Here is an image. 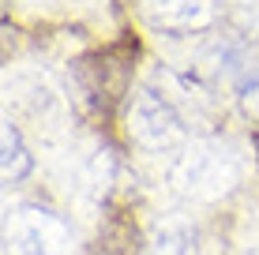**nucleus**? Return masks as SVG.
<instances>
[{
    "mask_svg": "<svg viewBox=\"0 0 259 255\" xmlns=\"http://www.w3.org/2000/svg\"><path fill=\"white\" fill-rule=\"evenodd\" d=\"M8 101H12L15 117L34 124L38 131H57L64 124V101H60L57 86L38 72L8 75Z\"/></svg>",
    "mask_w": 259,
    "mask_h": 255,
    "instance_id": "obj_4",
    "label": "nucleus"
},
{
    "mask_svg": "<svg viewBox=\"0 0 259 255\" xmlns=\"http://www.w3.org/2000/svg\"><path fill=\"white\" fill-rule=\"evenodd\" d=\"M169 180L177 191L192 199H218L237 188L240 180V162L233 150L218 143H192L169 165Z\"/></svg>",
    "mask_w": 259,
    "mask_h": 255,
    "instance_id": "obj_1",
    "label": "nucleus"
},
{
    "mask_svg": "<svg viewBox=\"0 0 259 255\" xmlns=\"http://www.w3.org/2000/svg\"><path fill=\"white\" fill-rule=\"evenodd\" d=\"M128 135L143 150L165 154L184 143V117L177 113V105L165 94L143 90V94H136V101L128 109Z\"/></svg>",
    "mask_w": 259,
    "mask_h": 255,
    "instance_id": "obj_2",
    "label": "nucleus"
},
{
    "mask_svg": "<svg viewBox=\"0 0 259 255\" xmlns=\"http://www.w3.org/2000/svg\"><path fill=\"white\" fill-rule=\"evenodd\" d=\"M8 255H68L71 251V229L53 210L41 207H19L8 218Z\"/></svg>",
    "mask_w": 259,
    "mask_h": 255,
    "instance_id": "obj_3",
    "label": "nucleus"
},
{
    "mask_svg": "<svg viewBox=\"0 0 259 255\" xmlns=\"http://www.w3.org/2000/svg\"><path fill=\"white\" fill-rule=\"evenodd\" d=\"M143 255H199V244H195V233L184 222H158L150 229L147 244H143Z\"/></svg>",
    "mask_w": 259,
    "mask_h": 255,
    "instance_id": "obj_6",
    "label": "nucleus"
},
{
    "mask_svg": "<svg viewBox=\"0 0 259 255\" xmlns=\"http://www.w3.org/2000/svg\"><path fill=\"white\" fill-rule=\"evenodd\" d=\"M46 4H53V0H46Z\"/></svg>",
    "mask_w": 259,
    "mask_h": 255,
    "instance_id": "obj_9",
    "label": "nucleus"
},
{
    "mask_svg": "<svg viewBox=\"0 0 259 255\" xmlns=\"http://www.w3.org/2000/svg\"><path fill=\"white\" fill-rule=\"evenodd\" d=\"M248 105H252V109L259 113V79L252 83V90H248Z\"/></svg>",
    "mask_w": 259,
    "mask_h": 255,
    "instance_id": "obj_8",
    "label": "nucleus"
},
{
    "mask_svg": "<svg viewBox=\"0 0 259 255\" xmlns=\"http://www.w3.org/2000/svg\"><path fill=\"white\" fill-rule=\"evenodd\" d=\"M147 15L169 30H199L210 23L214 4L210 0H147Z\"/></svg>",
    "mask_w": 259,
    "mask_h": 255,
    "instance_id": "obj_5",
    "label": "nucleus"
},
{
    "mask_svg": "<svg viewBox=\"0 0 259 255\" xmlns=\"http://www.w3.org/2000/svg\"><path fill=\"white\" fill-rule=\"evenodd\" d=\"M30 154H26V146H23V131L19 124H12L8 120L4 124V177L8 180H23L26 173H30Z\"/></svg>",
    "mask_w": 259,
    "mask_h": 255,
    "instance_id": "obj_7",
    "label": "nucleus"
}]
</instances>
